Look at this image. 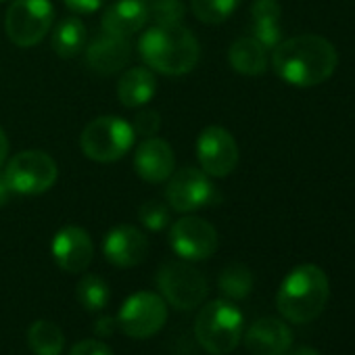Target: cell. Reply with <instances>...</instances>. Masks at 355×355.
Wrapping results in <instances>:
<instances>
[{
  "label": "cell",
  "instance_id": "cell-12",
  "mask_svg": "<svg viewBox=\"0 0 355 355\" xmlns=\"http://www.w3.org/2000/svg\"><path fill=\"white\" fill-rule=\"evenodd\" d=\"M197 157L207 175L224 178L236 169L239 144L228 130L220 125H209L201 132L197 140Z\"/></svg>",
  "mask_w": 355,
  "mask_h": 355
},
{
  "label": "cell",
  "instance_id": "cell-8",
  "mask_svg": "<svg viewBox=\"0 0 355 355\" xmlns=\"http://www.w3.org/2000/svg\"><path fill=\"white\" fill-rule=\"evenodd\" d=\"M55 19L51 0H15L7 11V36L17 46H34L49 36Z\"/></svg>",
  "mask_w": 355,
  "mask_h": 355
},
{
  "label": "cell",
  "instance_id": "cell-10",
  "mask_svg": "<svg viewBox=\"0 0 355 355\" xmlns=\"http://www.w3.org/2000/svg\"><path fill=\"white\" fill-rule=\"evenodd\" d=\"M165 199L173 211L189 214L220 201V195L207 173L197 167H184L169 175Z\"/></svg>",
  "mask_w": 355,
  "mask_h": 355
},
{
  "label": "cell",
  "instance_id": "cell-4",
  "mask_svg": "<svg viewBox=\"0 0 355 355\" xmlns=\"http://www.w3.org/2000/svg\"><path fill=\"white\" fill-rule=\"evenodd\" d=\"M243 328L245 320L241 309L226 299L207 303L195 320V336L211 355L232 353L243 338Z\"/></svg>",
  "mask_w": 355,
  "mask_h": 355
},
{
  "label": "cell",
  "instance_id": "cell-17",
  "mask_svg": "<svg viewBox=\"0 0 355 355\" xmlns=\"http://www.w3.org/2000/svg\"><path fill=\"white\" fill-rule=\"evenodd\" d=\"M245 345L253 355H282L293 345V332L278 318H259L247 328Z\"/></svg>",
  "mask_w": 355,
  "mask_h": 355
},
{
  "label": "cell",
  "instance_id": "cell-9",
  "mask_svg": "<svg viewBox=\"0 0 355 355\" xmlns=\"http://www.w3.org/2000/svg\"><path fill=\"white\" fill-rule=\"evenodd\" d=\"M165 322H167L165 299L148 291L130 295L117 313V326L130 338H148L157 334L165 326Z\"/></svg>",
  "mask_w": 355,
  "mask_h": 355
},
{
  "label": "cell",
  "instance_id": "cell-1",
  "mask_svg": "<svg viewBox=\"0 0 355 355\" xmlns=\"http://www.w3.org/2000/svg\"><path fill=\"white\" fill-rule=\"evenodd\" d=\"M272 65L280 80L297 88H311L326 82L336 65V49L322 36L303 34L280 42L272 53Z\"/></svg>",
  "mask_w": 355,
  "mask_h": 355
},
{
  "label": "cell",
  "instance_id": "cell-21",
  "mask_svg": "<svg viewBox=\"0 0 355 355\" xmlns=\"http://www.w3.org/2000/svg\"><path fill=\"white\" fill-rule=\"evenodd\" d=\"M280 15L282 9L276 0H255L251 7L253 38L259 40L268 51L280 44Z\"/></svg>",
  "mask_w": 355,
  "mask_h": 355
},
{
  "label": "cell",
  "instance_id": "cell-26",
  "mask_svg": "<svg viewBox=\"0 0 355 355\" xmlns=\"http://www.w3.org/2000/svg\"><path fill=\"white\" fill-rule=\"evenodd\" d=\"M239 5H241V0H191L195 17L211 26L226 21L236 11Z\"/></svg>",
  "mask_w": 355,
  "mask_h": 355
},
{
  "label": "cell",
  "instance_id": "cell-32",
  "mask_svg": "<svg viewBox=\"0 0 355 355\" xmlns=\"http://www.w3.org/2000/svg\"><path fill=\"white\" fill-rule=\"evenodd\" d=\"M117 328V318H111V315H103L94 322V334L96 336H111Z\"/></svg>",
  "mask_w": 355,
  "mask_h": 355
},
{
  "label": "cell",
  "instance_id": "cell-25",
  "mask_svg": "<svg viewBox=\"0 0 355 355\" xmlns=\"http://www.w3.org/2000/svg\"><path fill=\"white\" fill-rule=\"evenodd\" d=\"M76 295H78L80 305L86 311H103L109 305V299H111L109 284L96 274H86L78 282Z\"/></svg>",
  "mask_w": 355,
  "mask_h": 355
},
{
  "label": "cell",
  "instance_id": "cell-6",
  "mask_svg": "<svg viewBox=\"0 0 355 355\" xmlns=\"http://www.w3.org/2000/svg\"><path fill=\"white\" fill-rule=\"evenodd\" d=\"M157 286L165 303L182 311L199 307L209 293L207 278L189 261H165L157 272Z\"/></svg>",
  "mask_w": 355,
  "mask_h": 355
},
{
  "label": "cell",
  "instance_id": "cell-18",
  "mask_svg": "<svg viewBox=\"0 0 355 355\" xmlns=\"http://www.w3.org/2000/svg\"><path fill=\"white\" fill-rule=\"evenodd\" d=\"M148 21V7L142 0H117V3L109 5L103 13L101 26L103 32L130 38L138 34Z\"/></svg>",
  "mask_w": 355,
  "mask_h": 355
},
{
  "label": "cell",
  "instance_id": "cell-35",
  "mask_svg": "<svg viewBox=\"0 0 355 355\" xmlns=\"http://www.w3.org/2000/svg\"><path fill=\"white\" fill-rule=\"evenodd\" d=\"M282 355H320L315 349H311V347H299V349H288V351H284Z\"/></svg>",
  "mask_w": 355,
  "mask_h": 355
},
{
  "label": "cell",
  "instance_id": "cell-28",
  "mask_svg": "<svg viewBox=\"0 0 355 355\" xmlns=\"http://www.w3.org/2000/svg\"><path fill=\"white\" fill-rule=\"evenodd\" d=\"M140 224L150 232H161L169 226V207L161 201H146L138 209Z\"/></svg>",
  "mask_w": 355,
  "mask_h": 355
},
{
  "label": "cell",
  "instance_id": "cell-30",
  "mask_svg": "<svg viewBox=\"0 0 355 355\" xmlns=\"http://www.w3.org/2000/svg\"><path fill=\"white\" fill-rule=\"evenodd\" d=\"M69 355H113V351H111L103 340L86 338V340L76 343V345L69 349Z\"/></svg>",
  "mask_w": 355,
  "mask_h": 355
},
{
  "label": "cell",
  "instance_id": "cell-23",
  "mask_svg": "<svg viewBox=\"0 0 355 355\" xmlns=\"http://www.w3.org/2000/svg\"><path fill=\"white\" fill-rule=\"evenodd\" d=\"M28 345L34 355H61L65 347V334L55 322L36 320L28 330Z\"/></svg>",
  "mask_w": 355,
  "mask_h": 355
},
{
  "label": "cell",
  "instance_id": "cell-29",
  "mask_svg": "<svg viewBox=\"0 0 355 355\" xmlns=\"http://www.w3.org/2000/svg\"><path fill=\"white\" fill-rule=\"evenodd\" d=\"M159 128H161V115H159L155 109H144V111L136 113L134 123H132L134 134H138V136H142V138L157 136Z\"/></svg>",
  "mask_w": 355,
  "mask_h": 355
},
{
  "label": "cell",
  "instance_id": "cell-5",
  "mask_svg": "<svg viewBox=\"0 0 355 355\" xmlns=\"http://www.w3.org/2000/svg\"><path fill=\"white\" fill-rule=\"evenodd\" d=\"M134 130L132 123H128L121 117H96L92 119L82 136H80V146L82 153L98 163H111L121 159L134 144Z\"/></svg>",
  "mask_w": 355,
  "mask_h": 355
},
{
  "label": "cell",
  "instance_id": "cell-14",
  "mask_svg": "<svg viewBox=\"0 0 355 355\" xmlns=\"http://www.w3.org/2000/svg\"><path fill=\"white\" fill-rule=\"evenodd\" d=\"M132 57V44L128 38L113 34H98L86 46V63L98 76H113L121 71Z\"/></svg>",
  "mask_w": 355,
  "mask_h": 355
},
{
  "label": "cell",
  "instance_id": "cell-11",
  "mask_svg": "<svg viewBox=\"0 0 355 355\" xmlns=\"http://www.w3.org/2000/svg\"><path fill=\"white\" fill-rule=\"evenodd\" d=\"M169 245L173 253L184 261H203L218 251L220 236L209 222L195 216H187L171 224Z\"/></svg>",
  "mask_w": 355,
  "mask_h": 355
},
{
  "label": "cell",
  "instance_id": "cell-19",
  "mask_svg": "<svg viewBox=\"0 0 355 355\" xmlns=\"http://www.w3.org/2000/svg\"><path fill=\"white\" fill-rule=\"evenodd\" d=\"M157 90L155 73L146 67L125 69L117 84V96L123 107H142L146 105Z\"/></svg>",
  "mask_w": 355,
  "mask_h": 355
},
{
  "label": "cell",
  "instance_id": "cell-31",
  "mask_svg": "<svg viewBox=\"0 0 355 355\" xmlns=\"http://www.w3.org/2000/svg\"><path fill=\"white\" fill-rule=\"evenodd\" d=\"M105 3H107V0H65V5L76 13H94Z\"/></svg>",
  "mask_w": 355,
  "mask_h": 355
},
{
  "label": "cell",
  "instance_id": "cell-16",
  "mask_svg": "<svg viewBox=\"0 0 355 355\" xmlns=\"http://www.w3.org/2000/svg\"><path fill=\"white\" fill-rule=\"evenodd\" d=\"M134 167L136 173L146 182L161 184L169 180V175L173 173L175 167V159L169 142L157 136L144 138L134 153Z\"/></svg>",
  "mask_w": 355,
  "mask_h": 355
},
{
  "label": "cell",
  "instance_id": "cell-36",
  "mask_svg": "<svg viewBox=\"0 0 355 355\" xmlns=\"http://www.w3.org/2000/svg\"><path fill=\"white\" fill-rule=\"evenodd\" d=\"M142 3H153V0H142Z\"/></svg>",
  "mask_w": 355,
  "mask_h": 355
},
{
  "label": "cell",
  "instance_id": "cell-34",
  "mask_svg": "<svg viewBox=\"0 0 355 355\" xmlns=\"http://www.w3.org/2000/svg\"><path fill=\"white\" fill-rule=\"evenodd\" d=\"M7 155H9V140H7L5 130L0 128V165L7 161Z\"/></svg>",
  "mask_w": 355,
  "mask_h": 355
},
{
  "label": "cell",
  "instance_id": "cell-37",
  "mask_svg": "<svg viewBox=\"0 0 355 355\" xmlns=\"http://www.w3.org/2000/svg\"><path fill=\"white\" fill-rule=\"evenodd\" d=\"M0 3H3V0H0Z\"/></svg>",
  "mask_w": 355,
  "mask_h": 355
},
{
  "label": "cell",
  "instance_id": "cell-20",
  "mask_svg": "<svg viewBox=\"0 0 355 355\" xmlns=\"http://www.w3.org/2000/svg\"><path fill=\"white\" fill-rule=\"evenodd\" d=\"M228 61L236 73L261 76L268 69V49L253 36H243L232 42Z\"/></svg>",
  "mask_w": 355,
  "mask_h": 355
},
{
  "label": "cell",
  "instance_id": "cell-15",
  "mask_svg": "<svg viewBox=\"0 0 355 355\" xmlns=\"http://www.w3.org/2000/svg\"><path fill=\"white\" fill-rule=\"evenodd\" d=\"M103 253L111 266L134 268L146 259L148 239L134 226H117L105 236Z\"/></svg>",
  "mask_w": 355,
  "mask_h": 355
},
{
  "label": "cell",
  "instance_id": "cell-2",
  "mask_svg": "<svg viewBox=\"0 0 355 355\" xmlns=\"http://www.w3.org/2000/svg\"><path fill=\"white\" fill-rule=\"evenodd\" d=\"M138 53L142 61L159 73L184 76L199 63V40L195 34L178 26H155L146 30L138 40Z\"/></svg>",
  "mask_w": 355,
  "mask_h": 355
},
{
  "label": "cell",
  "instance_id": "cell-22",
  "mask_svg": "<svg viewBox=\"0 0 355 355\" xmlns=\"http://www.w3.org/2000/svg\"><path fill=\"white\" fill-rule=\"evenodd\" d=\"M86 36L88 34H86V26L82 24V19L67 17L55 28L51 46L61 59H73L86 49Z\"/></svg>",
  "mask_w": 355,
  "mask_h": 355
},
{
  "label": "cell",
  "instance_id": "cell-13",
  "mask_svg": "<svg viewBox=\"0 0 355 355\" xmlns=\"http://www.w3.org/2000/svg\"><path fill=\"white\" fill-rule=\"evenodd\" d=\"M51 253L63 272L82 274L94 257V245L84 228L65 226L55 234L51 243Z\"/></svg>",
  "mask_w": 355,
  "mask_h": 355
},
{
  "label": "cell",
  "instance_id": "cell-27",
  "mask_svg": "<svg viewBox=\"0 0 355 355\" xmlns=\"http://www.w3.org/2000/svg\"><path fill=\"white\" fill-rule=\"evenodd\" d=\"M187 7L182 0H153V7L148 9V19L155 26H178L182 24Z\"/></svg>",
  "mask_w": 355,
  "mask_h": 355
},
{
  "label": "cell",
  "instance_id": "cell-24",
  "mask_svg": "<svg viewBox=\"0 0 355 355\" xmlns=\"http://www.w3.org/2000/svg\"><path fill=\"white\" fill-rule=\"evenodd\" d=\"M218 284H220V291L228 299L241 301V299H247L253 288V274L245 263H228L222 270Z\"/></svg>",
  "mask_w": 355,
  "mask_h": 355
},
{
  "label": "cell",
  "instance_id": "cell-33",
  "mask_svg": "<svg viewBox=\"0 0 355 355\" xmlns=\"http://www.w3.org/2000/svg\"><path fill=\"white\" fill-rule=\"evenodd\" d=\"M11 197H13V191H11V187L7 182L5 173H0V209H3L11 201Z\"/></svg>",
  "mask_w": 355,
  "mask_h": 355
},
{
  "label": "cell",
  "instance_id": "cell-3",
  "mask_svg": "<svg viewBox=\"0 0 355 355\" xmlns=\"http://www.w3.org/2000/svg\"><path fill=\"white\" fill-rule=\"evenodd\" d=\"M330 297L328 276L313 263L295 268L280 284L276 295V307L293 324H307L315 320Z\"/></svg>",
  "mask_w": 355,
  "mask_h": 355
},
{
  "label": "cell",
  "instance_id": "cell-7",
  "mask_svg": "<svg viewBox=\"0 0 355 355\" xmlns=\"http://www.w3.org/2000/svg\"><path fill=\"white\" fill-rule=\"evenodd\" d=\"M3 173L13 193L42 195L57 182V163L44 150H21L7 163Z\"/></svg>",
  "mask_w": 355,
  "mask_h": 355
}]
</instances>
